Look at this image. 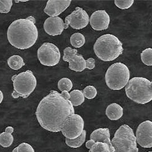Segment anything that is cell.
Here are the masks:
<instances>
[{
  "instance_id": "obj_1",
  "label": "cell",
  "mask_w": 152,
  "mask_h": 152,
  "mask_svg": "<svg viewBox=\"0 0 152 152\" xmlns=\"http://www.w3.org/2000/svg\"><path fill=\"white\" fill-rule=\"evenodd\" d=\"M75 114L69 99L56 91L44 97L37 108L35 115L42 128L52 132L61 131L68 118Z\"/></svg>"
},
{
  "instance_id": "obj_2",
  "label": "cell",
  "mask_w": 152,
  "mask_h": 152,
  "mask_svg": "<svg viewBox=\"0 0 152 152\" xmlns=\"http://www.w3.org/2000/svg\"><path fill=\"white\" fill-rule=\"evenodd\" d=\"M38 37V29L33 16L13 21L7 30V40L14 48L27 50L35 45Z\"/></svg>"
},
{
  "instance_id": "obj_3",
  "label": "cell",
  "mask_w": 152,
  "mask_h": 152,
  "mask_svg": "<svg viewBox=\"0 0 152 152\" xmlns=\"http://www.w3.org/2000/svg\"><path fill=\"white\" fill-rule=\"evenodd\" d=\"M93 50L97 57L104 62L115 60L124 51L122 42L116 36L111 34L100 37L94 45Z\"/></svg>"
},
{
  "instance_id": "obj_4",
  "label": "cell",
  "mask_w": 152,
  "mask_h": 152,
  "mask_svg": "<svg viewBox=\"0 0 152 152\" xmlns=\"http://www.w3.org/2000/svg\"><path fill=\"white\" fill-rule=\"evenodd\" d=\"M127 97L133 102L145 104L152 100V81L143 77H134L125 87Z\"/></svg>"
},
{
  "instance_id": "obj_5",
  "label": "cell",
  "mask_w": 152,
  "mask_h": 152,
  "mask_svg": "<svg viewBox=\"0 0 152 152\" xmlns=\"http://www.w3.org/2000/svg\"><path fill=\"white\" fill-rule=\"evenodd\" d=\"M111 143L113 152H138L136 136L128 125H122L118 129Z\"/></svg>"
},
{
  "instance_id": "obj_6",
  "label": "cell",
  "mask_w": 152,
  "mask_h": 152,
  "mask_svg": "<svg viewBox=\"0 0 152 152\" xmlns=\"http://www.w3.org/2000/svg\"><path fill=\"white\" fill-rule=\"evenodd\" d=\"M130 76V71L126 65L122 63H116L107 69L105 74V82L111 90H121L129 82Z\"/></svg>"
},
{
  "instance_id": "obj_7",
  "label": "cell",
  "mask_w": 152,
  "mask_h": 152,
  "mask_svg": "<svg viewBox=\"0 0 152 152\" xmlns=\"http://www.w3.org/2000/svg\"><path fill=\"white\" fill-rule=\"evenodd\" d=\"M14 91L12 96L17 99L20 97L27 98L35 91L37 86V79L30 70L21 72L12 77Z\"/></svg>"
},
{
  "instance_id": "obj_8",
  "label": "cell",
  "mask_w": 152,
  "mask_h": 152,
  "mask_svg": "<svg viewBox=\"0 0 152 152\" xmlns=\"http://www.w3.org/2000/svg\"><path fill=\"white\" fill-rule=\"evenodd\" d=\"M37 56L41 64L53 67L60 62L61 53L59 48L55 44L45 42L38 49Z\"/></svg>"
},
{
  "instance_id": "obj_9",
  "label": "cell",
  "mask_w": 152,
  "mask_h": 152,
  "mask_svg": "<svg viewBox=\"0 0 152 152\" xmlns=\"http://www.w3.org/2000/svg\"><path fill=\"white\" fill-rule=\"evenodd\" d=\"M84 128V121L83 118L78 115L73 114L70 116L62 128V134L66 138L73 140L80 137Z\"/></svg>"
},
{
  "instance_id": "obj_10",
  "label": "cell",
  "mask_w": 152,
  "mask_h": 152,
  "mask_svg": "<svg viewBox=\"0 0 152 152\" xmlns=\"http://www.w3.org/2000/svg\"><path fill=\"white\" fill-rule=\"evenodd\" d=\"M89 17L87 12L80 7H76V10L69 14L65 20V29L69 26L76 30L86 28L89 23Z\"/></svg>"
},
{
  "instance_id": "obj_11",
  "label": "cell",
  "mask_w": 152,
  "mask_h": 152,
  "mask_svg": "<svg viewBox=\"0 0 152 152\" xmlns=\"http://www.w3.org/2000/svg\"><path fill=\"white\" fill-rule=\"evenodd\" d=\"M77 50L68 47L63 50V60L69 62V68L76 72H82L86 67V60L83 56L77 54Z\"/></svg>"
},
{
  "instance_id": "obj_12",
  "label": "cell",
  "mask_w": 152,
  "mask_h": 152,
  "mask_svg": "<svg viewBox=\"0 0 152 152\" xmlns=\"http://www.w3.org/2000/svg\"><path fill=\"white\" fill-rule=\"evenodd\" d=\"M137 142L144 148H152V121L146 120L138 125L136 133Z\"/></svg>"
},
{
  "instance_id": "obj_13",
  "label": "cell",
  "mask_w": 152,
  "mask_h": 152,
  "mask_svg": "<svg viewBox=\"0 0 152 152\" xmlns=\"http://www.w3.org/2000/svg\"><path fill=\"white\" fill-rule=\"evenodd\" d=\"M111 22L109 15L104 10H99L91 15L89 22L93 29L103 31L109 28Z\"/></svg>"
},
{
  "instance_id": "obj_14",
  "label": "cell",
  "mask_w": 152,
  "mask_h": 152,
  "mask_svg": "<svg viewBox=\"0 0 152 152\" xmlns=\"http://www.w3.org/2000/svg\"><path fill=\"white\" fill-rule=\"evenodd\" d=\"M71 1L49 0L45 7L44 12L50 17H58L69 7Z\"/></svg>"
},
{
  "instance_id": "obj_15",
  "label": "cell",
  "mask_w": 152,
  "mask_h": 152,
  "mask_svg": "<svg viewBox=\"0 0 152 152\" xmlns=\"http://www.w3.org/2000/svg\"><path fill=\"white\" fill-rule=\"evenodd\" d=\"M44 28L49 35H60L65 29V22L59 17H49L44 23Z\"/></svg>"
},
{
  "instance_id": "obj_16",
  "label": "cell",
  "mask_w": 152,
  "mask_h": 152,
  "mask_svg": "<svg viewBox=\"0 0 152 152\" xmlns=\"http://www.w3.org/2000/svg\"><path fill=\"white\" fill-rule=\"evenodd\" d=\"M90 140L95 142H104L107 144L111 149H114L111 143V134L108 128H98L93 132L90 136Z\"/></svg>"
},
{
  "instance_id": "obj_17",
  "label": "cell",
  "mask_w": 152,
  "mask_h": 152,
  "mask_svg": "<svg viewBox=\"0 0 152 152\" xmlns=\"http://www.w3.org/2000/svg\"><path fill=\"white\" fill-rule=\"evenodd\" d=\"M105 113L109 120L116 121L122 117L124 110L123 108L117 103H111L107 107Z\"/></svg>"
},
{
  "instance_id": "obj_18",
  "label": "cell",
  "mask_w": 152,
  "mask_h": 152,
  "mask_svg": "<svg viewBox=\"0 0 152 152\" xmlns=\"http://www.w3.org/2000/svg\"><path fill=\"white\" fill-rule=\"evenodd\" d=\"M69 100L73 107L81 105L85 102L83 92L81 90H73L70 92Z\"/></svg>"
},
{
  "instance_id": "obj_19",
  "label": "cell",
  "mask_w": 152,
  "mask_h": 152,
  "mask_svg": "<svg viewBox=\"0 0 152 152\" xmlns=\"http://www.w3.org/2000/svg\"><path fill=\"white\" fill-rule=\"evenodd\" d=\"M7 64L11 69L18 70L25 66V63L23 58L18 55H13L8 58Z\"/></svg>"
},
{
  "instance_id": "obj_20",
  "label": "cell",
  "mask_w": 152,
  "mask_h": 152,
  "mask_svg": "<svg viewBox=\"0 0 152 152\" xmlns=\"http://www.w3.org/2000/svg\"><path fill=\"white\" fill-rule=\"evenodd\" d=\"M86 136V132L85 130H83L82 134L75 139L70 140L68 138H66L65 142L66 144L72 148H80L83 145V143L85 141Z\"/></svg>"
},
{
  "instance_id": "obj_21",
  "label": "cell",
  "mask_w": 152,
  "mask_h": 152,
  "mask_svg": "<svg viewBox=\"0 0 152 152\" xmlns=\"http://www.w3.org/2000/svg\"><path fill=\"white\" fill-rule=\"evenodd\" d=\"M70 41L71 45L75 48H80L83 47L85 43V38L83 34L80 33H76L72 35Z\"/></svg>"
},
{
  "instance_id": "obj_22",
  "label": "cell",
  "mask_w": 152,
  "mask_h": 152,
  "mask_svg": "<svg viewBox=\"0 0 152 152\" xmlns=\"http://www.w3.org/2000/svg\"><path fill=\"white\" fill-rule=\"evenodd\" d=\"M14 141V137L12 134L6 132L0 134V145L4 148H7L12 145Z\"/></svg>"
},
{
  "instance_id": "obj_23",
  "label": "cell",
  "mask_w": 152,
  "mask_h": 152,
  "mask_svg": "<svg viewBox=\"0 0 152 152\" xmlns=\"http://www.w3.org/2000/svg\"><path fill=\"white\" fill-rule=\"evenodd\" d=\"M114 149L106 143L96 142L89 149V152H113Z\"/></svg>"
},
{
  "instance_id": "obj_24",
  "label": "cell",
  "mask_w": 152,
  "mask_h": 152,
  "mask_svg": "<svg viewBox=\"0 0 152 152\" xmlns=\"http://www.w3.org/2000/svg\"><path fill=\"white\" fill-rule=\"evenodd\" d=\"M73 88V83L72 80L68 77H63L58 82V88L61 92H69Z\"/></svg>"
},
{
  "instance_id": "obj_25",
  "label": "cell",
  "mask_w": 152,
  "mask_h": 152,
  "mask_svg": "<svg viewBox=\"0 0 152 152\" xmlns=\"http://www.w3.org/2000/svg\"><path fill=\"white\" fill-rule=\"evenodd\" d=\"M142 63L148 66H152V48H146L141 54Z\"/></svg>"
},
{
  "instance_id": "obj_26",
  "label": "cell",
  "mask_w": 152,
  "mask_h": 152,
  "mask_svg": "<svg viewBox=\"0 0 152 152\" xmlns=\"http://www.w3.org/2000/svg\"><path fill=\"white\" fill-rule=\"evenodd\" d=\"M83 95L88 99H93L97 95V90L93 86H88L86 87L83 91Z\"/></svg>"
},
{
  "instance_id": "obj_27",
  "label": "cell",
  "mask_w": 152,
  "mask_h": 152,
  "mask_svg": "<svg viewBox=\"0 0 152 152\" xmlns=\"http://www.w3.org/2000/svg\"><path fill=\"white\" fill-rule=\"evenodd\" d=\"M13 5L12 0H0V13L7 14L10 12Z\"/></svg>"
},
{
  "instance_id": "obj_28",
  "label": "cell",
  "mask_w": 152,
  "mask_h": 152,
  "mask_svg": "<svg viewBox=\"0 0 152 152\" xmlns=\"http://www.w3.org/2000/svg\"><path fill=\"white\" fill-rule=\"evenodd\" d=\"M134 1L133 0L128 1H115L114 4L120 9H128L133 5Z\"/></svg>"
},
{
  "instance_id": "obj_29",
  "label": "cell",
  "mask_w": 152,
  "mask_h": 152,
  "mask_svg": "<svg viewBox=\"0 0 152 152\" xmlns=\"http://www.w3.org/2000/svg\"><path fill=\"white\" fill-rule=\"evenodd\" d=\"M16 148L17 152H35L33 148L27 142H22Z\"/></svg>"
},
{
  "instance_id": "obj_30",
  "label": "cell",
  "mask_w": 152,
  "mask_h": 152,
  "mask_svg": "<svg viewBox=\"0 0 152 152\" xmlns=\"http://www.w3.org/2000/svg\"><path fill=\"white\" fill-rule=\"evenodd\" d=\"M96 65H95V60L92 58H90L88 59L86 61V69H94Z\"/></svg>"
},
{
  "instance_id": "obj_31",
  "label": "cell",
  "mask_w": 152,
  "mask_h": 152,
  "mask_svg": "<svg viewBox=\"0 0 152 152\" xmlns=\"http://www.w3.org/2000/svg\"><path fill=\"white\" fill-rule=\"evenodd\" d=\"M95 143H96V142H95L93 140H90L86 142V148L90 149V148L93 146V145H94Z\"/></svg>"
},
{
  "instance_id": "obj_32",
  "label": "cell",
  "mask_w": 152,
  "mask_h": 152,
  "mask_svg": "<svg viewBox=\"0 0 152 152\" xmlns=\"http://www.w3.org/2000/svg\"><path fill=\"white\" fill-rule=\"evenodd\" d=\"M5 132H7L8 133H10L12 134L14 132V128L12 126H7L5 129Z\"/></svg>"
},
{
  "instance_id": "obj_33",
  "label": "cell",
  "mask_w": 152,
  "mask_h": 152,
  "mask_svg": "<svg viewBox=\"0 0 152 152\" xmlns=\"http://www.w3.org/2000/svg\"><path fill=\"white\" fill-rule=\"evenodd\" d=\"M61 94L65 97H66V99L69 100V99H70V93H69V92L65 91H63L61 92Z\"/></svg>"
},
{
  "instance_id": "obj_34",
  "label": "cell",
  "mask_w": 152,
  "mask_h": 152,
  "mask_svg": "<svg viewBox=\"0 0 152 152\" xmlns=\"http://www.w3.org/2000/svg\"><path fill=\"white\" fill-rule=\"evenodd\" d=\"M3 99H4V95H3L2 92L0 90V104L3 101Z\"/></svg>"
},
{
  "instance_id": "obj_35",
  "label": "cell",
  "mask_w": 152,
  "mask_h": 152,
  "mask_svg": "<svg viewBox=\"0 0 152 152\" xmlns=\"http://www.w3.org/2000/svg\"><path fill=\"white\" fill-rule=\"evenodd\" d=\"M12 152H17V148H14V149L13 150V151H12Z\"/></svg>"
},
{
  "instance_id": "obj_36",
  "label": "cell",
  "mask_w": 152,
  "mask_h": 152,
  "mask_svg": "<svg viewBox=\"0 0 152 152\" xmlns=\"http://www.w3.org/2000/svg\"><path fill=\"white\" fill-rule=\"evenodd\" d=\"M152 152V151H151V152Z\"/></svg>"
}]
</instances>
